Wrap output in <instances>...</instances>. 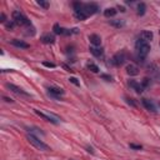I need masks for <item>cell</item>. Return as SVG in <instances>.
Wrapping results in <instances>:
<instances>
[{"label":"cell","mask_w":160,"mask_h":160,"mask_svg":"<svg viewBox=\"0 0 160 160\" xmlns=\"http://www.w3.org/2000/svg\"><path fill=\"white\" fill-rule=\"evenodd\" d=\"M135 49H137V54H138V61L143 63V60L146 58V55L150 52V44L144 42L141 39H138L135 43Z\"/></svg>","instance_id":"6da1fadb"},{"label":"cell","mask_w":160,"mask_h":160,"mask_svg":"<svg viewBox=\"0 0 160 160\" xmlns=\"http://www.w3.org/2000/svg\"><path fill=\"white\" fill-rule=\"evenodd\" d=\"M13 21H14L16 25H20V26H30L31 24H30V20L26 18L25 15L23 14L20 10H15V11H13Z\"/></svg>","instance_id":"7a4b0ae2"},{"label":"cell","mask_w":160,"mask_h":160,"mask_svg":"<svg viewBox=\"0 0 160 160\" xmlns=\"http://www.w3.org/2000/svg\"><path fill=\"white\" fill-rule=\"evenodd\" d=\"M26 139H28V141L34 146V148L38 149V150H42V151H48V150H50L49 146H48L45 143H43L38 137H35V135L29 134L28 137H26Z\"/></svg>","instance_id":"3957f363"},{"label":"cell","mask_w":160,"mask_h":160,"mask_svg":"<svg viewBox=\"0 0 160 160\" xmlns=\"http://www.w3.org/2000/svg\"><path fill=\"white\" fill-rule=\"evenodd\" d=\"M6 88H8L10 91H13V93L20 95V96H25V98H30V96H31V95H30L29 93H26L24 89H21V88H19V86H16V85H14V84L8 83V84H6Z\"/></svg>","instance_id":"277c9868"},{"label":"cell","mask_w":160,"mask_h":160,"mask_svg":"<svg viewBox=\"0 0 160 160\" xmlns=\"http://www.w3.org/2000/svg\"><path fill=\"white\" fill-rule=\"evenodd\" d=\"M83 9H84L85 14L89 16V15H93L95 13H98L99 6H98V4H95V3H86V4L83 5Z\"/></svg>","instance_id":"5b68a950"},{"label":"cell","mask_w":160,"mask_h":160,"mask_svg":"<svg viewBox=\"0 0 160 160\" xmlns=\"http://www.w3.org/2000/svg\"><path fill=\"white\" fill-rule=\"evenodd\" d=\"M125 60H127V56H125V54L121 52V53L115 54L113 56V59H111V63H113L115 66H121L123 64L125 63Z\"/></svg>","instance_id":"8992f818"},{"label":"cell","mask_w":160,"mask_h":160,"mask_svg":"<svg viewBox=\"0 0 160 160\" xmlns=\"http://www.w3.org/2000/svg\"><path fill=\"white\" fill-rule=\"evenodd\" d=\"M35 111V114L36 115H39L40 118H43L45 121H49V123H53V124H58L59 123V119H58L56 116H54V115L52 114H45V113H42V111H39V110H34Z\"/></svg>","instance_id":"52a82bcc"},{"label":"cell","mask_w":160,"mask_h":160,"mask_svg":"<svg viewBox=\"0 0 160 160\" xmlns=\"http://www.w3.org/2000/svg\"><path fill=\"white\" fill-rule=\"evenodd\" d=\"M48 90H49V95H52V96L55 98V99H59L61 95L65 94V91L61 89V88H58V86H49Z\"/></svg>","instance_id":"ba28073f"},{"label":"cell","mask_w":160,"mask_h":160,"mask_svg":"<svg viewBox=\"0 0 160 160\" xmlns=\"http://www.w3.org/2000/svg\"><path fill=\"white\" fill-rule=\"evenodd\" d=\"M10 44H11V45H14V46H16V48H20V49H28V48H29L28 43L23 42V40H18V39L10 40Z\"/></svg>","instance_id":"9c48e42d"},{"label":"cell","mask_w":160,"mask_h":160,"mask_svg":"<svg viewBox=\"0 0 160 160\" xmlns=\"http://www.w3.org/2000/svg\"><path fill=\"white\" fill-rule=\"evenodd\" d=\"M153 36H154V34H153L151 31H149V30H144V31H141L139 39L144 40V42H146V43H149V42H151V40H153Z\"/></svg>","instance_id":"30bf717a"},{"label":"cell","mask_w":160,"mask_h":160,"mask_svg":"<svg viewBox=\"0 0 160 160\" xmlns=\"http://www.w3.org/2000/svg\"><path fill=\"white\" fill-rule=\"evenodd\" d=\"M127 73L130 76H137L139 74V68L134 64H129V65H127Z\"/></svg>","instance_id":"8fae6325"},{"label":"cell","mask_w":160,"mask_h":160,"mask_svg":"<svg viewBox=\"0 0 160 160\" xmlns=\"http://www.w3.org/2000/svg\"><path fill=\"white\" fill-rule=\"evenodd\" d=\"M141 103H143V105H144V108L146 109V110L151 111V113H156V108H155V105L153 104L150 100H148V99H143V100H141Z\"/></svg>","instance_id":"7c38bea8"},{"label":"cell","mask_w":160,"mask_h":160,"mask_svg":"<svg viewBox=\"0 0 160 160\" xmlns=\"http://www.w3.org/2000/svg\"><path fill=\"white\" fill-rule=\"evenodd\" d=\"M129 86L133 88V89L137 91L138 94L143 93V89H144V88L141 86V84H139L138 81H135V80H129Z\"/></svg>","instance_id":"4fadbf2b"},{"label":"cell","mask_w":160,"mask_h":160,"mask_svg":"<svg viewBox=\"0 0 160 160\" xmlns=\"http://www.w3.org/2000/svg\"><path fill=\"white\" fill-rule=\"evenodd\" d=\"M89 40L94 46H100V44H101V38L99 35H96V34H91V35H89Z\"/></svg>","instance_id":"5bb4252c"},{"label":"cell","mask_w":160,"mask_h":160,"mask_svg":"<svg viewBox=\"0 0 160 160\" xmlns=\"http://www.w3.org/2000/svg\"><path fill=\"white\" fill-rule=\"evenodd\" d=\"M40 40H42L44 44H53L55 42V38H54V35H52V34H44Z\"/></svg>","instance_id":"9a60e30c"},{"label":"cell","mask_w":160,"mask_h":160,"mask_svg":"<svg viewBox=\"0 0 160 160\" xmlns=\"http://www.w3.org/2000/svg\"><path fill=\"white\" fill-rule=\"evenodd\" d=\"M90 53L93 54L94 56H96V58H100V56H103V54H104V52H103V49L101 48H98V46H90Z\"/></svg>","instance_id":"2e32d148"},{"label":"cell","mask_w":160,"mask_h":160,"mask_svg":"<svg viewBox=\"0 0 160 160\" xmlns=\"http://www.w3.org/2000/svg\"><path fill=\"white\" fill-rule=\"evenodd\" d=\"M116 13H118V10L115 9V8H108L104 11V15L106 16V18H113V16L116 15Z\"/></svg>","instance_id":"e0dca14e"},{"label":"cell","mask_w":160,"mask_h":160,"mask_svg":"<svg viewBox=\"0 0 160 160\" xmlns=\"http://www.w3.org/2000/svg\"><path fill=\"white\" fill-rule=\"evenodd\" d=\"M74 14H75V18L78 20H85L88 18V15L85 14V11H84V9H81V10H78V11H74Z\"/></svg>","instance_id":"ac0fdd59"},{"label":"cell","mask_w":160,"mask_h":160,"mask_svg":"<svg viewBox=\"0 0 160 160\" xmlns=\"http://www.w3.org/2000/svg\"><path fill=\"white\" fill-rule=\"evenodd\" d=\"M146 11V5L144 4V3H140V4H138V15L143 16L145 14Z\"/></svg>","instance_id":"d6986e66"},{"label":"cell","mask_w":160,"mask_h":160,"mask_svg":"<svg viewBox=\"0 0 160 160\" xmlns=\"http://www.w3.org/2000/svg\"><path fill=\"white\" fill-rule=\"evenodd\" d=\"M86 68L91 71V73H99V66H98L96 64H94V63H88Z\"/></svg>","instance_id":"ffe728a7"},{"label":"cell","mask_w":160,"mask_h":160,"mask_svg":"<svg viewBox=\"0 0 160 160\" xmlns=\"http://www.w3.org/2000/svg\"><path fill=\"white\" fill-rule=\"evenodd\" d=\"M36 4H38L39 6H42V8H44V9H49V3H48V1H44V0H38V1H36Z\"/></svg>","instance_id":"44dd1931"},{"label":"cell","mask_w":160,"mask_h":160,"mask_svg":"<svg viewBox=\"0 0 160 160\" xmlns=\"http://www.w3.org/2000/svg\"><path fill=\"white\" fill-rule=\"evenodd\" d=\"M110 24L114 25V26H116V28H120V26L124 25V21H120V20H111Z\"/></svg>","instance_id":"7402d4cb"},{"label":"cell","mask_w":160,"mask_h":160,"mask_svg":"<svg viewBox=\"0 0 160 160\" xmlns=\"http://www.w3.org/2000/svg\"><path fill=\"white\" fill-rule=\"evenodd\" d=\"M149 85H150V79H148V78H144L141 81V86L143 88H148Z\"/></svg>","instance_id":"603a6c76"},{"label":"cell","mask_w":160,"mask_h":160,"mask_svg":"<svg viewBox=\"0 0 160 160\" xmlns=\"http://www.w3.org/2000/svg\"><path fill=\"white\" fill-rule=\"evenodd\" d=\"M5 25H6V29H10V30H13V29H14V26L16 25V24H15L14 21H11V23H6Z\"/></svg>","instance_id":"cb8c5ba5"},{"label":"cell","mask_w":160,"mask_h":160,"mask_svg":"<svg viewBox=\"0 0 160 160\" xmlns=\"http://www.w3.org/2000/svg\"><path fill=\"white\" fill-rule=\"evenodd\" d=\"M70 83H73L74 85H76V86H80V83H79V81H78V79H76V78H70Z\"/></svg>","instance_id":"d4e9b609"},{"label":"cell","mask_w":160,"mask_h":160,"mask_svg":"<svg viewBox=\"0 0 160 160\" xmlns=\"http://www.w3.org/2000/svg\"><path fill=\"white\" fill-rule=\"evenodd\" d=\"M43 65H44V66H46V68H55V64L49 63V61H44Z\"/></svg>","instance_id":"484cf974"},{"label":"cell","mask_w":160,"mask_h":160,"mask_svg":"<svg viewBox=\"0 0 160 160\" xmlns=\"http://www.w3.org/2000/svg\"><path fill=\"white\" fill-rule=\"evenodd\" d=\"M130 148L134 149V150H141L143 146L141 145H137V144H130Z\"/></svg>","instance_id":"4316f807"},{"label":"cell","mask_w":160,"mask_h":160,"mask_svg":"<svg viewBox=\"0 0 160 160\" xmlns=\"http://www.w3.org/2000/svg\"><path fill=\"white\" fill-rule=\"evenodd\" d=\"M125 100H127V103H128L129 105H131L133 108H137V104H135L134 101H133V99H129V98H127V99H125Z\"/></svg>","instance_id":"83f0119b"},{"label":"cell","mask_w":160,"mask_h":160,"mask_svg":"<svg viewBox=\"0 0 160 160\" xmlns=\"http://www.w3.org/2000/svg\"><path fill=\"white\" fill-rule=\"evenodd\" d=\"M100 76L103 78V79H105L106 81H110V80H111V76H110V75H106V74H101Z\"/></svg>","instance_id":"f1b7e54d"},{"label":"cell","mask_w":160,"mask_h":160,"mask_svg":"<svg viewBox=\"0 0 160 160\" xmlns=\"http://www.w3.org/2000/svg\"><path fill=\"white\" fill-rule=\"evenodd\" d=\"M0 21H1V23H5L6 21V16H5L4 13H1V15H0Z\"/></svg>","instance_id":"f546056e"},{"label":"cell","mask_w":160,"mask_h":160,"mask_svg":"<svg viewBox=\"0 0 160 160\" xmlns=\"http://www.w3.org/2000/svg\"><path fill=\"white\" fill-rule=\"evenodd\" d=\"M4 100L6 101V103H13V100L9 99V98H6V96H4Z\"/></svg>","instance_id":"4dcf8cb0"}]
</instances>
